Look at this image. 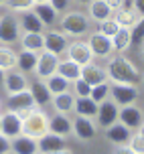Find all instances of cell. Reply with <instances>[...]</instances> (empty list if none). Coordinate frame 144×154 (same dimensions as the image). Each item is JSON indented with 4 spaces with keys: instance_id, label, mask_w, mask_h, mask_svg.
<instances>
[{
    "instance_id": "obj_37",
    "label": "cell",
    "mask_w": 144,
    "mask_h": 154,
    "mask_svg": "<svg viewBox=\"0 0 144 154\" xmlns=\"http://www.w3.org/2000/svg\"><path fill=\"white\" fill-rule=\"evenodd\" d=\"M118 31H120V24H118V20H116L114 16L108 18V20H104V23H99V32L106 35V37H110V38H114V35Z\"/></svg>"
},
{
    "instance_id": "obj_8",
    "label": "cell",
    "mask_w": 144,
    "mask_h": 154,
    "mask_svg": "<svg viewBox=\"0 0 144 154\" xmlns=\"http://www.w3.org/2000/svg\"><path fill=\"white\" fill-rule=\"evenodd\" d=\"M59 61H61L59 55L49 53V51H41V53H39L37 67H35L37 79H49L51 75H55L57 69H59Z\"/></svg>"
},
{
    "instance_id": "obj_54",
    "label": "cell",
    "mask_w": 144,
    "mask_h": 154,
    "mask_svg": "<svg viewBox=\"0 0 144 154\" xmlns=\"http://www.w3.org/2000/svg\"><path fill=\"white\" fill-rule=\"evenodd\" d=\"M142 81H144V75H142Z\"/></svg>"
},
{
    "instance_id": "obj_23",
    "label": "cell",
    "mask_w": 144,
    "mask_h": 154,
    "mask_svg": "<svg viewBox=\"0 0 144 154\" xmlns=\"http://www.w3.org/2000/svg\"><path fill=\"white\" fill-rule=\"evenodd\" d=\"M30 93H33V100H35V103H37L39 108H43V106H47L49 101H51V91H49V87H47L45 79H35L33 83H30Z\"/></svg>"
},
{
    "instance_id": "obj_44",
    "label": "cell",
    "mask_w": 144,
    "mask_h": 154,
    "mask_svg": "<svg viewBox=\"0 0 144 154\" xmlns=\"http://www.w3.org/2000/svg\"><path fill=\"white\" fill-rule=\"evenodd\" d=\"M108 6L112 8V10H118V8H122L124 4H126V0H106Z\"/></svg>"
},
{
    "instance_id": "obj_51",
    "label": "cell",
    "mask_w": 144,
    "mask_h": 154,
    "mask_svg": "<svg viewBox=\"0 0 144 154\" xmlns=\"http://www.w3.org/2000/svg\"><path fill=\"white\" fill-rule=\"evenodd\" d=\"M0 128H2V114H0Z\"/></svg>"
},
{
    "instance_id": "obj_40",
    "label": "cell",
    "mask_w": 144,
    "mask_h": 154,
    "mask_svg": "<svg viewBox=\"0 0 144 154\" xmlns=\"http://www.w3.org/2000/svg\"><path fill=\"white\" fill-rule=\"evenodd\" d=\"M49 2L53 4V8L57 10V12H67L73 0H49Z\"/></svg>"
},
{
    "instance_id": "obj_50",
    "label": "cell",
    "mask_w": 144,
    "mask_h": 154,
    "mask_svg": "<svg viewBox=\"0 0 144 154\" xmlns=\"http://www.w3.org/2000/svg\"><path fill=\"white\" fill-rule=\"evenodd\" d=\"M138 132H142V134H144V124H142V126H140V130H138Z\"/></svg>"
},
{
    "instance_id": "obj_30",
    "label": "cell",
    "mask_w": 144,
    "mask_h": 154,
    "mask_svg": "<svg viewBox=\"0 0 144 154\" xmlns=\"http://www.w3.org/2000/svg\"><path fill=\"white\" fill-rule=\"evenodd\" d=\"M61 77H65L69 83H73L75 79L81 77V65H77L75 61L71 59H65V61H59V69H57Z\"/></svg>"
},
{
    "instance_id": "obj_33",
    "label": "cell",
    "mask_w": 144,
    "mask_h": 154,
    "mask_svg": "<svg viewBox=\"0 0 144 154\" xmlns=\"http://www.w3.org/2000/svg\"><path fill=\"white\" fill-rule=\"evenodd\" d=\"M47 87H49V91H51V95H57V93H65L69 91V81L65 79V77H61L59 73H55V75H51L49 79H45Z\"/></svg>"
},
{
    "instance_id": "obj_17",
    "label": "cell",
    "mask_w": 144,
    "mask_h": 154,
    "mask_svg": "<svg viewBox=\"0 0 144 154\" xmlns=\"http://www.w3.org/2000/svg\"><path fill=\"white\" fill-rule=\"evenodd\" d=\"M81 77H83L91 87H93V85L104 83V81H110V79H108L106 67H102V65H98V63H93V61L81 67Z\"/></svg>"
},
{
    "instance_id": "obj_49",
    "label": "cell",
    "mask_w": 144,
    "mask_h": 154,
    "mask_svg": "<svg viewBox=\"0 0 144 154\" xmlns=\"http://www.w3.org/2000/svg\"><path fill=\"white\" fill-rule=\"evenodd\" d=\"M41 2H49V0H35V4H41Z\"/></svg>"
},
{
    "instance_id": "obj_36",
    "label": "cell",
    "mask_w": 144,
    "mask_h": 154,
    "mask_svg": "<svg viewBox=\"0 0 144 154\" xmlns=\"http://www.w3.org/2000/svg\"><path fill=\"white\" fill-rule=\"evenodd\" d=\"M71 89H73V95H75V97H89L91 95V85L85 81L83 77L75 79V81L71 83Z\"/></svg>"
},
{
    "instance_id": "obj_6",
    "label": "cell",
    "mask_w": 144,
    "mask_h": 154,
    "mask_svg": "<svg viewBox=\"0 0 144 154\" xmlns=\"http://www.w3.org/2000/svg\"><path fill=\"white\" fill-rule=\"evenodd\" d=\"M87 45H89L91 53H93V59H110L112 53H114V45H112V38L102 35L99 31L91 32L89 38H87Z\"/></svg>"
},
{
    "instance_id": "obj_13",
    "label": "cell",
    "mask_w": 144,
    "mask_h": 154,
    "mask_svg": "<svg viewBox=\"0 0 144 154\" xmlns=\"http://www.w3.org/2000/svg\"><path fill=\"white\" fill-rule=\"evenodd\" d=\"M71 134L75 136L79 142H91L95 138V124L91 118H85V116H75L73 118V128H71Z\"/></svg>"
},
{
    "instance_id": "obj_42",
    "label": "cell",
    "mask_w": 144,
    "mask_h": 154,
    "mask_svg": "<svg viewBox=\"0 0 144 154\" xmlns=\"http://www.w3.org/2000/svg\"><path fill=\"white\" fill-rule=\"evenodd\" d=\"M112 154H136V152H134L128 144H124V146H116V150Z\"/></svg>"
},
{
    "instance_id": "obj_39",
    "label": "cell",
    "mask_w": 144,
    "mask_h": 154,
    "mask_svg": "<svg viewBox=\"0 0 144 154\" xmlns=\"http://www.w3.org/2000/svg\"><path fill=\"white\" fill-rule=\"evenodd\" d=\"M128 146L134 150L136 154H144V134L142 132H136V134H132V138H130Z\"/></svg>"
},
{
    "instance_id": "obj_53",
    "label": "cell",
    "mask_w": 144,
    "mask_h": 154,
    "mask_svg": "<svg viewBox=\"0 0 144 154\" xmlns=\"http://www.w3.org/2000/svg\"><path fill=\"white\" fill-rule=\"evenodd\" d=\"M6 154H14V152H12V150H10V152H6Z\"/></svg>"
},
{
    "instance_id": "obj_52",
    "label": "cell",
    "mask_w": 144,
    "mask_h": 154,
    "mask_svg": "<svg viewBox=\"0 0 144 154\" xmlns=\"http://www.w3.org/2000/svg\"><path fill=\"white\" fill-rule=\"evenodd\" d=\"M2 4H4V0H0V6H2Z\"/></svg>"
},
{
    "instance_id": "obj_28",
    "label": "cell",
    "mask_w": 144,
    "mask_h": 154,
    "mask_svg": "<svg viewBox=\"0 0 144 154\" xmlns=\"http://www.w3.org/2000/svg\"><path fill=\"white\" fill-rule=\"evenodd\" d=\"M114 18L118 20L120 26H126V29H132L134 24L140 20V14H138L134 8H128V6H122L118 10H114Z\"/></svg>"
},
{
    "instance_id": "obj_25",
    "label": "cell",
    "mask_w": 144,
    "mask_h": 154,
    "mask_svg": "<svg viewBox=\"0 0 144 154\" xmlns=\"http://www.w3.org/2000/svg\"><path fill=\"white\" fill-rule=\"evenodd\" d=\"M18 23H20V31L23 32H45L47 31L45 23H43L33 10H30V12H24V14L18 18Z\"/></svg>"
},
{
    "instance_id": "obj_14",
    "label": "cell",
    "mask_w": 144,
    "mask_h": 154,
    "mask_svg": "<svg viewBox=\"0 0 144 154\" xmlns=\"http://www.w3.org/2000/svg\"><path fill=\"white\" fill-rule=\"evenodd\" d=\"M65 55H67V59L75 61L77 65H81V67L93 61V53H91L87 41H73V43H69Z\"/></svg>"
},
{
    "instance_id": "obj_4",
    "label": "cell",
    "mask_w": 144,
    "mask_h": 154,
    "mask_svg": "<svg viewBox=\"0 0 144 154\" xmlns=\"http://www.w3.org/2000/svg\"><path fill=\"white\" fill-rule=\"evenodd\" d=\"M39 106L35 103L33 100V93L30 89H24V91H18V93H12V95H8L6 97V109L10 112H16V114L20 116V118H27V116L33 112V109H37Z\"/></svg>"
},
{
    "instance_id": "obj_20",
    "label": "cell",
    "mask_w": 144,
    "mask_h": 154,
    "mask_svg": "<svg viewBox=\"0 0 144 154\" xmlns=\"http://www.w3.org/2000/svg\"><path fill=\"white\" fill-rule=\"evenodd\" d=\"M18 43H20V49L24 51L41 53V51H45V32H23Z\"/></svg>"
},
{
    "instance_id": "obj_34",
    "label": "cell",
    "mask_w": 144,
    "mask_h": 154,
    "mask_svg": "<svg viewBox=\"0 0 144 154\" xmlns=\"http://www.w3.org/2000/svg\"><path fill=\"white\" fill-rule=\"evenodd\" d=\"M4 6L12 14H24V12H30L33 10L35 0H4Z\"/></svg>"
},
{
    "instance_id": "obj_2",
    "label": "cell",
    "mask_w": 144,
    "mask_h": 154,
    "mask_svg": "<svg viewBox=\"0 0 144 154\" xmlns=\"http://www.w3.org/2000/svg\"><path fill=\"white\" fill-rule=\"evenodd\" d=\"M59 23H61V31L67 37H83L89 32L91 18L81 10H67V12H63Z\"/></svg>"
},
{
    "instance_id": "obj_45",
    "label": "cell",
    "mask_w": 144,
    "mask_h": 154,
    "mask_svg": "<svg viewBox=\"0 0 144 154\" xmlns=\"http://www.w3.org/2000/svg\"><path fill=\"white\" fill-rule=\"evenodd\" d=\"M47 154H73L71 148H63V150H55V152H47Z\"/></svg>"
},
{
    "instance_id": "obj_48",
    "label": "cell",
    "mask_w": 144,
    "mask_h": 154,
    "mask_svg": "<svg viewBox=\"0 0 144 154\" xmlns=\"http://www.w3.org/2000/svg\"><path fill=\"white\" fill-rule=\"evenodd\" d=\"M140 53H142V59H144V41H142V45H140Z\"/></svg>"
},
{
    "instance_id": "obj_12",
    "label": "cell",
    "mask_w": 144,
    "mask_h": 154,
    "mask_svg": "<svg viewBox=\"0 0 144 154\" xmlns=\"http://www.w3.org/2000/svg\"><path fill=\"white\" fill-rule=\"evenodd\" d=\"M118 120H120L124 126H128L132 132L140 130V126L144 124V112L138 108L136 103H128V106H122L120 108Z\"/></svg>"
},
{
    "instance_id": "obj_29",
    "label": "cell",
    "mask_w": 144,
    "mask_h": 154,
    "mask_svg": "<svg viewBox=\"0 0 144 154\" xmlns=\"http://www.w3.org/2000/svg\"><path fill=\"white\" fill-rule=\"evenodd\" d=\"M112 45H114L116 53H124L132 47V29H126V26H120V31L114 35L112 38Z\"/></svg>"
},
{
    "instance_id": "obj_16",
    "label": "cell",
    "mask_w": 144,
    "mask_h": 154,
    "mask_svg": "<svg viewBox=\"0 0 144 154\" xmlns=\"http://www.w3.org/2000/svg\"><path fill=\"white\" fill-rule=\"evenodd\" d=\"M130 138H132V130H130L128 126H124L120 120L114 122L110 128H106V140L112 142L114 146H124V144H128Z\"/></svg>"
},
{
    "instance_id": "obj_7",
    "label": "cell",
    "mask_w": 144,
    "mask_h": 154,
    "mask_svg": "<svg viewBox=\"0 0 144 154\" xmlns=\"http://www.w3.org/2000/svg\"><path fill=\"white\" fill-rule=\"evenodd\" d=\"M138 95H140L138 85H130V83H112V89H110V97L120 108L122 106H128V103H134L138 100Z\"/></svg>"
},
{
    "instance_id": "obj_3",
    "label": "cell",
    "mask_w": 144,
    "mask_h": 154,
    "mask_svg": "<svg viewBox=\"0 0 144 154\" xmlns=\"http://www.w3.org/2000/svg\"><path fill=\"white\" fill-rule=\"evenodd\" d=\"M47 132H49V116L41 108L33 109V112L23 120V134L24 136L39 140V138H43Z\"/></svg>"
},
{
    "instance_id": "obj_31",
    "label": "cell",
    "mask_w": 144,
    "mask_h": 154,
    "mask_svg": "<svg viewBox=\"0 0 144 154\" xmlns=\"http://www.w3.org/2000/svg\"><path fill=\"white\" fill-rule=\"evenodd\" d=\"M75 116H85V118H95L98 114V103L91 97H75Z\"/></svg>"
},
{
    "instance_id": "obj_21",
    "label": "cell",
    "mask_w": 144,
    "mask_h": 154,
    "mask_svg": "<svg viewBox=\"0 0 144 154\" xmlns=\"http://www.w3.org/2000/svg\"><path fill=\"white\" fill-rule=\"evenodd\" d=\"M51 106H53L55 114H73L75 109V95L71 91H65V93H57L51 97Z\"/></svg>"
},
{
    "instance_id": "obj_32",
    "label": "cell",
    "mask_w": 144,
    "mask_h": 154,
    "mask_svg": "<svg viewBox=\"0 0 144 154\" xmlns=\"http://www.w3.org/2000/svg\"><path fill=\"white\" fill-rule=\"evenodd\" d=\"M16 51L10 49V45H0V69L10 71L16 67Z\"/></svg>"
},
{
    "instance_id": "obj_26",
    "label": "cell",
    "mask_w": 144,
    "mask_h": 154,
    "mask_svg": "<svg viewBox=\"0 0 144 154\" xmlns=\"http://www.w3.org/2000/svg\"><path fill=\"white\" fill-rule=\"evenodd\" d=\"M33 12L45 23V26H53L57 20H59V12L53 8L51 2H41V4H35L33 6Z\"/></svg>"
},
{
    "instance_id": "obj_15",
    "label": "cell",
    "mask_w": 144,
    "mask_h": 154,
    "mask_svg": "<svg viewBox=\"0 0 144 154\" xmlns=\"http://www.w3.org/2000/svg\"><path fill=\"white\" fill-rule=\"evenodd\" d=\"M0 134H4L6 138H16L23 134V118L16 114V112H10L6 109L2 114V128H0Z\"/></svg>"
},
{
    "instance_id": "obj_5",
    "label": "cell",
    "mask_w": 144,
    "mask_h": 154,
    "mask_svg": "<svg viewBox=\"0 0 144 154\" xmlns=\"http://www.w3.org/2000/svg\"><path fill=\"white\" fill-rule=\"evenodd\" d=\"M23 31H20V23L16 14L6 12L0 16V45H14L18 43Z\"/></svg>"
},
{
    "instance_id": "obj_46",
    "label": "cell",
    "mask_w": 144,
    "mask_h": 154,
    "mask_svg": "<svg viewBox=\"0 0 144 154\" xmlns=\"http://www.w3.org/2000/svg\"><path fill=\"white\" fill-rule=\"evenodd\" d=\"M4 73H6V71H2V69H0V85H2V81H4Z\"/></svg>"
},
{
    "instance_id": "obj_19",
    "label": "cell",
    "mask_w": 144,
    "mask_h": 154,
    "mask_svg": "<svg viewBox=\"0 0 144 154\" xmlns=\"http://www.w3.org/2000/svg\"><path fill=\"white\" fill-rule=\"evenodd\" d=\"M87 16L91 18V23H104L108 18L114 16V10L108 6L106 0H91L87 4Z\"/></svg>"
},
{
    "instance_id": "obj_11",
    "label": "cell",
    "mask_w": 144,
    "mask_h": 154,
    "mask_svg": "<svg viewBox=\"0 0 144 154\" xmlns=\"http://www.w3.org/2000/svg\"><path fill=\"white\" fill-rule=\"evenodd\" d=\"M67 47H69V37L63 31H57V29L45 31V51L55 55H65Z\"/></svg>"
},
{
    "instance_id": "obj_55",
    "label": "cell",
    "mask_w": 144,
    "mask_h": 154,
    "mask_svg": "<svg viewBox=\"0 0 144 154\" xmlns=\"http://www.w3.org/2000/svg\"><path fill=\"white\" fill-rule=\"evenodd\" d=\"M39 154H41V152H39Z\"/></svg>"
},
{
    "instance_id": "obj_38",
    "label": "cell",
    "mask_w": 144,
    "mask_h": 154,
    "mask_svg": "<svg viewBox=\"0 0 144 154\" xmlns=\"http://www.w3.org/2000/svg\"><path fill=\"white\" fill-rule=\"evenodd\" d=\"M144 41V16H140L134 26H132V45H142Z\"/></svg>"
},
{
    "instance_id": "obj_22",
    "label": "cell",
    "mask_w": 144,
    "mask_h": 154,
    "mask_svg": "<svg viewBox=\"0 0 144 154\" xmlns=\"http://www.w3.org/2000/svg\"><path fill=\"white\" fill-rule=\"evenodd\" d=\"M65 140L63 136H57V134H53V132H47L43 138H39V152L41 154H47V152H55V150H63L65 146Z\"/></svg>"
},
{
    "instance_id": "obj_24",
    "label": "cell",
    "mask_w": 144,
    "mask_h": 154,
    "mask_svg": "<svg viewBox=\"0 0 144 154\" xmlns=\"http://www.w3.org/2000/svg\"><path fill=\"white\" fill-rule=\"evenodd\" d=\"M12 152L14 154H39V142L35 138H29V136H16L12 138Z\"/></svg>"
},
{
    "instance_id": "obj_41",
    "label": "cell",
    "mask_w": 144,
    "mask_h": 154,
    "mask_svg": "<svg viewBox=\"0 0 144 154\" xmlns=\"http://www.w3.org/2000/svg\"><path fill=\"white\" fill-rule=\"evenodd\" d=\"M12 150V140L6 138L4 134H0V154H6Z\"/></svg>"
},
{
    "instance_id": "obj_27",
    "label": "cell",
    "mask_w": 144,
    "mask_h": 154,
    "mask_svg": "<svg viewBox=\"0 0 144 154\" xmlns=\"http://www.w3.org/2000/svg\"><path fill=\"white\" fill-rule=\"evenodd\" d=\"M39 61V53H33V51H20L16 55V69L23 71V73H35V67H37Z\"/></svg>"
},
{
    "instance_id": "obj_43",
    "label": "cell",
    "mask_w": 144,
    "mask_h": 154,
    "mask_svg": "<svg viewBox=\"0 0 144 154\" xmlns=\"http://www.w3.org/2000/svg\"><path fill=\"white\" fill-rule=\"evenodd\" d=\"M132 8H134L140 16H144V0H132Z\"/></svg>"
},
{
    "instance_id": "obj_1",
    "label": "cell",
    "mask_w": 144,
    "mask_h": 154,
    "mask_svg": "<svg viewBox=\"0 0 144 154\" xmlns=\"http://www.w3.org/2000/svg\"><path fill=\"white\" fill-rule=\"evenodd\" d=\"M106 71H108V79L112 83H130V85H138L142 81V75L134 63L130 61L128 57H124L122 53L114 55L108 59V65H106Z\"/></svg>"
},
{
    "instance_id": "obj_35",
    "label": "cell",
    "mask_w": 144,
    "mask_h": 154,
    "mask_svg": "<svg viewBox=\"0 0 144 154\" xmlns=\"http://www.w3.org/2000/svg\"><path fill=\"white\" fill-rule=\"evenodd\" d=\"M110 89H112V83H110V81H104V83H99V85H93L89 97L95 101V103H102L104 100L110 97Z\"/></svg>"
},
{
    "instance_id": "obj_18",
    "label": "cell",
    "mask_w": 144,
    "mask_h": 154,
    "mask_svg": "<svg viewBox=\"0 0 144 154\" xmlns=\"http://www.w3.org/2000/svg\"><path fill=\"white\" fill-rule=\"evenodd\" d=\"M71 128H73V120H71L67 114H53V116H49V132H53V134H57V136L67 138L69 134H71Z\"/></svg>"
},
{
    "instance_id": "obj_47",
    "label": "cell",
    "mask_w": 144,
    "mask_h": 154,
    "mask_svg": "<svg viewBox=\"0 0 144 154\" xmlns=\"http://www.w3.org/2000/svg\"><path fill=\"white\" fill-rule=\"evenodd\" d=\"M75 2H79V4H89L91 0H75Z\"/></svg>"
},
{
    "instance_id": "obj_10",
    "label": "cell",
    "mask_w": 144,
    "mask_h": 154,
    "mask_svg": "<svg viewBox=\"0 0 144 154\" xmlns=\"http://www.w3.org/2000/svg\"><path fill=\"white\" fill-rule=\"evenodd\" d=\"M2 87H4L6 95H12V93H18V91H24V89H29V87H30V81L27 79V73L10 69V71H6V73H4Z\"/></svg>"
},
{
    "instance_id": "obj_9",
    "label": "cell",
    "mask_w": 144,
    "mask_h": 154,
    "mask_svg": "<svg viewBox=\"0 0 144 154\" xmlns=\"http://www.w3.org/2000/svg\"><path fill=\"white\" fill-rule=\"evenodd\" d=\"M118 114H120V106L114 100H104L102 103H98V126L99 128H110L114 122H118Z\"/></svg>"
}]
</instances>
